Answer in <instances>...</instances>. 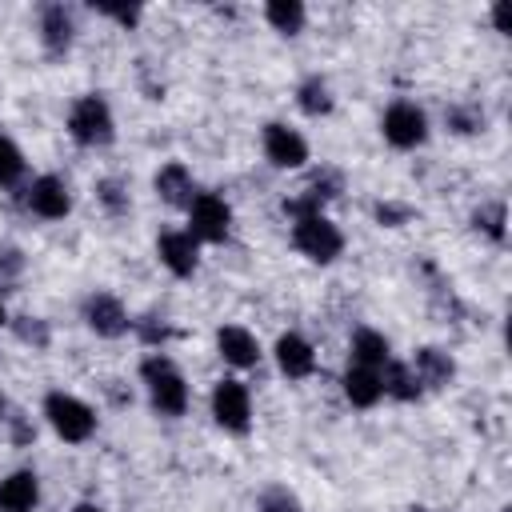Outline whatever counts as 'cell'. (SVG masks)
<instances>
[{
    "mask_svg": "<svg viewBox=\"0 0 512 512\" xmlns=\"http://www.w3.org/2000/svg\"><path fill=\"white\" fill-rule=\"evenodd\" d=\"M72 32L76 28H72V16H68L64 4H48L40 12V44H44L48 56H64L72 48Z\"/></svg>",
    "mask_w": 512,
    "mask_h": 512,
    "instance_id": "14",
    "label": "cell"
},
{
    "mask_svg": "<svg viewBox=\"0 0 512 512\" xmlns=\"http://www.w3.org/2000/svg\"><path fill=\"white\" fill-rule=\"evenodd\" d=\"M4 324H8V316H4V304H0V328H4Z\"/></svg>",
    "mask_w": 512,
    "mask_h": 512,
    "instance_id": "35",
    "label": "cell"
},
{
    "mask_svg": "<svg viewBox=\"0 0 512 512\" xmlns=\"http://www.w3.org/2000/svg\"><path fill=\"white\" fill-rule=\"evenodd\" d=\"M96 196H100V204H104L112 216L128 212V192H124L120 180H100V184H96Z\"/></svg>",
    "mask_w": 512,
    "mask_h": 512,
    "instance_id": "25",
    "label": "cell"
},
{
    "mask_svg": "<svg viewBox=\"0 0 512 512\" xmlns=\"http://www.w3.org/2000/svg\"><path fill=\"white\" fill-rule=\"evenodd\" d=\"M72 512H104V508H96V504H76Z\"/></svg>",
    "mask_w": 512,
    "mask_h": 512,
    "instance_id": "34",
    "label": "cell"
},
{
    "mask_svg": "<svg viewBox=\"0 0 512 512\" xmlns=\"http://www.w3.org/2000/svg\"><path fill=\"white\" fill-rule=\"evenodd\" d=\"M156 252H160V264L172 276H192L196 264H200V244H196L192 232H164L156 240Z\"/></svg>",
    "mask_w": 512,
    "mask_h": 512,
    "instance_id": "11",
    "label": "cell"
},
{
    "mask_svg": "<svg viewBox=\"0 0 512 512\" xmlns=\"http://www.w3.org/2000/svg\"><path fill=\"white\" fill-rule=\"evenodd\" d=\"M380 132H384V140H388L392 148H416V144H424V136H428V116H424L416 104L396 100V104L384 112Z\"/></svg>",
    "mask_w": 512,
    "mask_h": 512,
    "instance_id": "7",
    "label": "cell"
},
{
    "mask_svg": "<svg viewBox=\"0 0 512 512\" xmlns=\"http://www.w3.org/2000/svg\"><path fill=\"white\" fill-rule=\"evenodd\" d=\"M412 372H416L420 384H428V388H444V384L452 380L456 364H452V356L440 352V348H420L416 360H412Z\"/></svg>",
    "mask_w": 512,
    "mask_h": 512,
    "instance_id": "18",
    "label": "cell"
},
{
    "mask_svg": "<svg viewBox=\"0 0 512 512\" xmlns=\"http://www.w3.org/2000/svg\"><path fill=\"white\" fill-rule=\"evenodd\" d=\"M44 416H48V424L56 428V436L68 440V444H84V440L96 432V412H92L84 400L68 396V392H48Z\"/></svg>",
    "mask_w": 512,
    "mask_h": 512,
    "instance_id": "2",
    "label": "cell"
},
{
    "mask_svg": "<svg viewBox=\"0 0 512 512\" xmlns=\"http://www.w3.org/2000/svg\"><path fill=\"white\" fill-rule=\"evenodd\" d=\"M264 156L276 164V168H300L308 160V144L296 128L288 124H268L264 128Z\"/></svg>",
    "mask_w": 512,
    "mask_h": 512,
    "instance_id": "9",
    "label": "cell"
},
{
    "mask_svg": "<svg viewBox=\"0 0 512 512\" xmlns=\"http://www.w3.org/2000/svg\"><path fill=\"white\" fill-rule=\"evenodd\" d=\"M448 124L456 132H476V128H484V112L476 104H456V108H448Z\"/></svg>",
    "mask_w": 512,
    "mask_h": 512,
    "instance_id": "26",
    "label": "cell"
},
{
    "mask_svg": "<svg viewBox=\"0 0 512 512\" xmlns=\"http://www.w3.org/2000/svg\"><path fill=\"white\" fill-rule=\"evenodd\" d=\"M84 320H88V328L96 332V336H124L128 332V312H124V304L112 296V292H92L88 300H84Z\"/></svg>",
    "mask_w": 512,
    "mask_h": 512,
    "instance_id": "8",
    "label": "cell"
},
{
    "mask_svg": "<svg viewBox=\"0 0 512 512\" xmlns=\"http://www.w3.org/2000/svg\"><path fill=\"white\" fill-rule=\"evenodd\" d=\"M376 220L396 228V224H404V220H408V208H400V204H376Z\"/></svg>",
    "mask_w": 512,
    "mask_h": 512,
    "instance_id": "31",
    "label": "cell"
},
{
    "mask_svg": "<svg viewBox=\"0 0 512 512\" xmlns=\"http://www.w3.org/2000/svg\"><path fill=\"white\" fill-rule=\"evenodd\" d=\"M68 132H72V140L84 144V148L108 144V140H112V112H108V100L96 96V92L80 96V100L72 104V112H68Z\"/></svg>",
    "mask_w": 512,
    "mask_h": 512,
    "instance_id": "4",
    "label": "cell"
},
{
    "mask_svg": "<svg viewBox=\"0 0 512 512\" xmlns=\"http://www.w3.org/2000/svg\"><path fill=\"white\" fill-rule=\"evenodd\" d=\"M292 244H296L308 260L328 264V260L340 256L344 236H340V228H336L324 212H312V216H296V224H292Z\"/></svg>",
    "mask_w": 512,
    "mask_h": 512,
    "instance_id": "3",
    "label": "cell"
},
{
    "mask_svg": "<svg viewBox=\"0 0 512 512\" xmlns=\"http://www.w3.org/2000/svg\"><path fill=\"white\" fill-rule=\"evenodd\" d=\"M260 512H300V500L288 488H268L260 496Z\"/></svg>",
    "mask_w": 512,
    "mask_h": 512,
    "instance_id": "28",
    "label": "cell"
},
{
    "mask_svg": "<svg viewBox=\"0 0 512 512\" xmlns=\"http://www.w3.org/2000/svg\"><path fill=\"white\" fill-rule=\"evenodd\" d=\"M212 416L224 432H248L252 424V400H248V388L240 380H220L212 388Z\"/></svg>",
    "mask_w": 512,
    "mask_h": 512,
    "instance_id": "6",
    "label": "cell"
},
{
    "mask_svg": "<svg viewBox=\"0 0 512 512\" xmlns=\"http://www.w3.org/2000/svg\"><path fill=\"white\" fill-rule=\"evenodd\" d=\"M156 196L164 200V204H176V208H184V204H192V172L180 164V160H168L160 172H156Z\"/></svg>",
    "mask_w": 512,
    "mask_h": 512,
    "instance_id": "16",
    "label": "cell"
},
{
    "mask_svg": "<svg viewBox=\"0 0 512 512\" xmlns=\"http://www.w3.org/2000/svg\"><path fill=\"white\" fill-rule=\"evenodd\" d=\"M16 336L32 348H48V324L36 316H16Z\"/></svg>",
    "mask_w": 512,
    "mask_h": 512,
    "instance_id": "27",
    "label": "cell"
},
{
    "mask_svg": "<svg viewBox=\"0 0 512 512\" xmlns=\"http://www.w3.org/2000/svg\"><path fill=\"white\" fill-rule=\"evenodd\" d=\"M36 500H40V480H36V472L20 468V472H12V476L0 480V512H32Z\"/></svg>",
    "mask_w": 512,
    "mask_h": 512,
    "instance_id": "13",
    "label": "cell"
},
{
    "mask_svg": "<svg viewBox=\"0 0 512 512\" xmlns=\"http://www.w3.org/2000/svg\"><path fill=\"white\" fill-rule=\"evenodd\" d=\"M420 512H424V508H420Z\"/></svg>",
    "mask_w": 512,
    "mask_h": 512,
    "instance_id": "36",
    "label": "cell"
},
{
    "mask_svg": "<svg viewBox=\"0 0 512 512\" xmlns=\"http://www.w3.org/2000/svg\"><path fill=\"white\" fill-rule=\"evenodd\" d=\"M492 24H496V32H508V4L492 8Z\"/></svg>",
    "mask_w": 512,
    "mask_h": 512,
    "instance_id": "33",
    "label": "cell"
},
{
    "mask_svg": "<svg viewBox=\"0 0 512 512\" xmlns=\"http://www.w3.org/2000/svg\"><path fill=\"white\" fill-rule=\"evenodd\" d=\"M476 228L484 232V236H492L496 244H504V204H484V208H476Z\"/></svg>",
    "mask_w": 512,
    "mask_h": 512,
    "instance_id": "24",
    "label": "cell"
},
{
    "mask_svg": "<svg viewBox=\"0 0 512 512\" xmlns=\"http://www.w3.org/2000/svg\"><path fill=\"white\" fill-rule=\"evenodd\" d=\"M344 396H348L356 408H372V404L384 396L380 372H376V368H360V364H348V372H344Z\"/></svg>",
    "mask_w": 512,
    "mask_h": 512,
    "instance_id": "17",
    "label": "cell"
},
{
    "mask_svg": "<svg viewBox=\"0 0 512 512\" xmlns=\"http://www.w3.org/2000/svg\"><path fill=\"white\" fill-rule=\"evenodd\" d=\"M28 208H32L36 216H44V220L68 216V208H72L68 184H64L60 176H36V180L28 184Z\"/></svg>",
    "mask_w": 512,
    "mask_h": 512,
    "instance_id": "10",
    "label": "cell"
},
{
    "mask_svg": "<svg viewBox=\"0 0 512 512\" xmlns=\"http://www.w3.org/2000/svg\"><path fill=\"white\" fill-rule=\"evenodd\" d=\"M276 364H280V372H284L288 380H304V376H312V368H316V352H312V344H308L304 336L284 332V336L276 340Z\"/></svg>",
    "mask_w": 512,
    "mask_h": 512,
    "instance_id": "12",
    "label": "cell"
},
{
    "mask_svg": "<svg viewBox=\"0 0 512 512\" xmlns=\"http://www.w3.org/2000/svg\"><path fill=\"white\" fill-rule=\"evenodd\" d=\"M380 384H384V396H396V400H404V404L420 400V392H424V384L416 380V372H412L408 364H396V360L384 364Z\"/></svg>",
    "mask_w": 512,
    "mask_h": 512,
    "instance_id": "20",
    "label": "cell"
},
{
    "mask_svg": "<svg viewBox=\"0 0 512 512\" xmlns=\"http://www.w3.org/2000/svg\"><path fill=\"white\" fill-rule=\"evenodd\" d=\"M96 12L116 20V24H124V28H132L140 20V8H132V4H96Z\"/></svg>",
    "mask_w": 512,
    "mask_h": 512,
    "instance_id": "29",
    "label": "cell"
},
{
    "mask_svg": "<svg viewBox=\"0 0 512 512\" xmlns=\"http://www.w3.org/2000/svg\"><path fill=\"white\" fill-rule=\"evenodd\" d=\"M188 232L196 236V244L200 240H208V244H220L224 236H228V228H232V208L220 200V196H212V192H200V196H192V204H188Z\"/></svg>",
    "mask_w": 512,
    "mask_h": 512,
    "instance_id": "5",
    "label": "cell"
},
{
    "mask_svg": "<svg viewBox=\"0 0 512 512\" xmlns=\"http://www.w3.org/2000/svg\"><path fill=\"white\" fill-rule=\"evenodd\" d=\"M20 268H24L20 252H16V248H0V272H4V276H16Z\"/></svg>",
    "mask_w": 512,
    "mask_h": 512,
    "instance_id": "32",
    "label": "cell"
},
{
    "mask_svg": "<svg viewBox=\"0 0 512 512\" xmlns=\"http://www.w3.org/2000/svg\"><path fill=\"white\" fill-rule=\"evenodd\" d=\"M300 108H304L308 116H324V112L332 108V92H328V84H324L320 76H308V80L300 84Z\"/></svg>",
    "mask_w": 512,
    "mask_h": 512,
    "instance_id": "22",
    "label": "cell"
},
{
    "mask_svg": "<svg viewBox=\"0 0 512 512\" xmlns=\"http://www.w3.org/2000/svg\"><path fill=\"white\" fill-rule=\"evenodd\" d=\"M0 404H4V400H0Z\"/></svg>",
    "mask_w": 512,
    "mask_h": 512,
    "instance_id": "37",
    "label": "cell"
},
{
    "mask_svg": "<svg viewBox=\"0 0 512 512\" xmlns=\"http://www.w3.org/2000/svg\"><path fill=\"white\" fill-rule=\"evenodd\" d=\"M24 176V156H20V148L8 140V136H0V184L8 188V184H16Z\"/></svg>",
    "mask_w": 512,
    "mask_h": 512,
    "instance_id": "23",
    "label": "cell"
},
{
    "mask_svg": "<svg viewBox=\"0 0 512 512\" xmlns=\"http://www.w3.org/2000/svg\"><path fill=\"white\" fill-rule=\"evenodd\" d=\"M216 348H220V356H224L232 368H252V364L260 360L256 336H252L248 328H240V324L220 328V332H216Z\"/></svg>",
    "mask_w": 512,
    "mask_h": 512,
    "instance_id": "15",
    "label": "cell"
},
{
    "mask_svg": "<svg viewBox=\"0 0 512 512\" xmlns=\"http://www.w3.org/2000/svg\"><path fill=\"white\" fill-rule=\"evenodd\" d=\"M136 332H140L148 344H160V340H168V336H172V332H168V324H156L152 316H148V320H136Z\"/></svg>",
    "mask_w": 512,
    "mask_h": 512,
    "instance_id": "30",
    "label": "cell"
},
{
    "mask_svg": "<svg viewBox=\"0 0 512 512\" xmlns=\"http://www.w3.org/2000/svg\"><path fill=\"white\" fill-rule=\"evenodd\" d=\"M140 376H144V384H148V400H152V408L160 412V416H180L184 408H188V384H184V376H180V368L168 360V356H148L144 364H140Z\"/></svg>",
    "mask_w": 512,
    "mask_h": 512,
    "instance_id": "1",
    "label": "cell"
},
{
    "mask_svg": "<svg viewBox=\"0 0 512 512\" xmlns=\"http://www.w3.org/2000/svg\"><path fill=\"white\" fill-rule=\"evenodd\" d=\"M264 16H268V24H272L276 32H284V36H296V32L304 28V4H300V0H272V4L264 8Z\"/></svg>",
    "mask_w": 512,
    "mask_h": 512,
    "instance_id": "21",
    "label": "cell"
},
{
    "mask_svg": "<svg viewBox=\"0 0 512 512\" xmlns=\"http://www.w3.org/2000/svg\"><path fill=\"white\" fill-rule=\"evenodd\" d=\"M352 364L380 372L388 364V340L380 332H372V328H356L352 332Z\"/></svg>",
    "mask_w": 512,
    "mask_h": 512,
    "instance_id": "19",
    "label": "cell"
}]
</instances>
